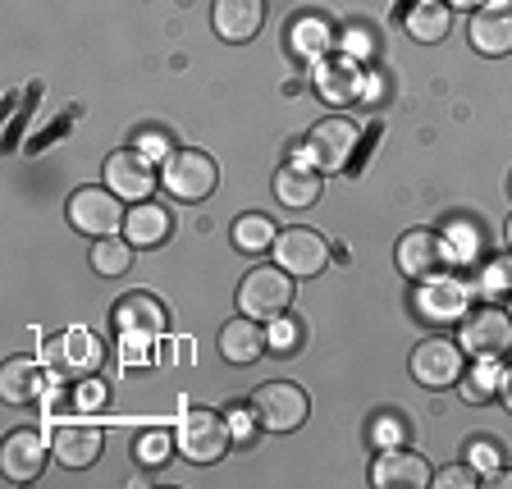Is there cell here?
Returning a JSON list of instances; mask_svg holds the SVG:
<instances>
[{
  "mask_svg": "<svg viewBox=\"0 0 512 489\" xmlns=\"http://www.w3.org/2000/svg\"><path fill=\"white\" fill-rule=\"evenodd\" d=\"M480 288L494 293V298H512V256H499L480 270Z\"/></svg>",
  "mask_w": 512,
  "mask_h": 489,
  "instance_id": "obj_32",
  "label": "cell"
},
{
  "mask_svg": "<svg viewBox=\"0 0 512 489\" xmlns=\"http://www.w3.org/2000/svg\"><path fill=\"white\" fill-rule=\"evenodd\" d=\"M490 485H494V489H512V471H494Z\"/></svg>",
  "mask_w": 512,
  "mask_h": 489,
  "instance_id": "obj_39",
  "label": "cell"
},
{
  "mask_svg": "<svg viewBox=\"0 0 512 489\" xmlns=\"http://www.w3.org/2000/svg\"><path fill=\"white\" fill-rule=\"evenodd\" d=\"M96 403H101V384L83 380V389H78V407H96Z\"/></svg>",
  "mask_w": 512,
  "mask_h": 489,
  "instance_id": "obj_36",
  "label": "cell"
},
{
  "mask_svg": "<svg viewBox=\"0 0 512 489\" xmlns=\"http://www.w3.org/2000/svg\"><path fill=\"white\" fill-rule=\"evenodd\" d=\"M467 467L476 471V476H494V471H503V444L494 435H471Z\"/></svg>",
  "mask_w": 512,
  "mask_h": 489,
  "instance_id": "obj_30",
  "label": "cell"
},
{
  "mask_svg": "<svg viewBox=\"0 0 512 489\" xmlns=\"http://www.w3.org/2000/svg\"><path fill=\"white\" fill-rule=\"evenodd\" d=\"M293 275L284 266H256L243 275L238 284V311L252 320H279L288 307H293Z\"/></svg>",
  "mask_w": 512,
  "mask_h": 489,
  "instance_id": "obj_5",
  "label": "cell"
},
{
  "mask_svg": "<svg viewBox=\"0 0 512 489\" xmlns=\"http://www.w3.org/2000/svg\"><path fill=\"white\" fill-rule=\"evenodd\" d=\"M133 266V243L128 238H96V247H92V270L96 275H106V279H115V275H124V270Z\"/></svg>",
  "mask_w": 512,
  "mask_h": 489,
  "instance_id": "obj_27",
  "label": "cell"
},
{
  "mask_svg": "<svg viewBox=\"0 0 512 489\" xmlns=\"http://www.w3.org/2000/svg\"><path fill=\"white\" fill-rule=\"evenodd\" d=\"M46 380H51V371H46V362H32V357H10L5 362V371H0V394H5V403H37V398L46 394Z\"/></svg>",
  "mask_w": 512,
  "mask_h": 489,
  "instance_id": "obj_20",
  "label": "cell"
},
{
  "mask_svg": "<svg viewBox=\"0 0 512 489\" xmlns=\"http://www.w3.org/2000/svg\"><path fill=\"white\" fill-rule=\"evenodd\" d=\"M499 366H494V357H476V366H471V375L462 371V394H467V403H485V394L490 389H499Z\"/></svg>",
  "mask_w": 512,
  "mask_h": 489,
  "instance_id": "obj_29",
  "label": "cell"
},
{
  "mask_svg": "<svg viewBox=\"0 0 512 489\" xmlns=\"http://www.w3.org/2000/svg\"><path fill=\"white\" fill-rule=\"evenodd\" d=\"M174 439H179V453L192 467H211V462H220L224 453H229V444H234L229 421H224L215 407H188L179 430H174Z\"/></svg>",
  "mask_w": 512,
  "mask_h": 489,
  "instance_id": "obj_4",
  "label": "cell"
},
{
  "mask_svg": "<svg viewBox=\"0 0 512 489\" xmlns=\"http://www.w3.org/2000/svg\"><path fill=\"white\" fill-rule=\"evenodd\" d=\"M247 412H252L256 430H266V435H293V430L307 421L311 398H307V389L293 380H266L261 389H252Z\"/></svg>",
  "mask_w": 512,
  "mask_h": 489,
  "instance_id": "obj_1",
  "label": "cell"
},
{
  "mask_svg": "<svg viewBox=\"0 0 512 489\" xmlns=\"http://www.w3.org/2000/svg\"><path fill=\"white\" fill-rule=\"evenodd\" d=\"M462 307H467V288L458 279H426V288H421V316L426 320H453L462 316Z\"/></svg>",
  "mask_w": 512,
  "mask_h": 489,
  "instance_id": "obj_23",
  "label": "cell"
},
{
  "mask_svg": "<svg viewBox=\"0 0 512 489\" xmlns=\"http://www.w3.org/2000/svg\"><path fill=\"white\" fill-rule=\"evenodd\" d=\"M462 352L471 357H503L512 348V316L499 307H480L462 316V330H458Z\"/></svg>",
  "mask_w": 512,
  "mask_h": 489,
  "instance_id": "obj_13",
  "label": "cell"
},
{
  "mask_svg": "<svg viewBox=\"0 0 512 489\" xmlns=\"http://www.w3.org/2000/svg\"><path fill=\"white\" fill-rule=\"evenodd\" d=\"M288 37H293V51L298 55H325L330 51V28H325V23L320 19H302V23H293V28H288Z\"/></svg>",
  "mask_w": 512,
  "mask_h": 489,
  "instance_id": "obj_31",
  "label": "cell"
},
{
  "mask_svg": "<svg viewBox=\"0 0 512 489\" xmlns=\"http://www.w3.org/2000/svg\"><path fill=\"white\" fill-rule=\"evenodd\" d=\"M69 224L78 234H92V238H110L115 229H124V197L115 188H78L64 206Z\"/></svg>",
  "mask_w": 512,
  "mask_h": 489,
  "instance_id": "obj_6",
  "label": "cell"
},
{
  "mask_svg": "<svg viewBox=\"0 0 512 489\" xmlns=\"http://www.w3.org/2000/svg\"><path fill=\"white\" fill-rule=\"evenodd\" d=\"M407 23V37H416V42H444L448 37V5L444 0H412L403 14Z\"/></svg>",
  "mask_w": 512,
  "mask_h": 489,
  "instance_id": "obj_24",
  "label": "cell"
},
{
  "mask_svg": "<svg viewBox=\"0 0 512 489\" xmlns=\"http://www.w3.org/2000/svg\"><path fill=\"white\" fill-rule=\"evenodd\" d=\"M508 247H512V220H508Z\"/></svg>",
  "mask_w": 512,
  "mask_h": 489,
  "instance_id": "obj_41",
  "label": "cell"
},
{
  "mask_svg": "<svg viewBox=\"0 0 512 489\" xmlns=\"http://www.w3.org/2000/svg\"><path fill=\"white\" fill-rule=\"evenodd\" d=\"M261 352H270V330H266V320H252L238 311L234 320H224V330H220V357L229 366H252L261 362Z\"/></svg>",
  "mask_w": 512,
  "mask_h": 489,
  "instance_id": "obj_17",
  "label": "cell"
},
{
  "mask_svg": "<svg viewBox=\"0 0 512 489\" xmlns=\"http://www.w3.org/2000/svg\"><path fill=\"white\" fill-rule=\"evenodd\" d=\"M42 362H46V371H51V380L83 384L101 371L106 348H101V339H96L92 330H60L42 343Z\"/></svg>",
  "mask_w": 512,
  "mask_h": 489,
  "instance_id": "obj_2",
  "label": "cell"
},
{
  "mask_svg": "<svg viewBox=\"0 0 512 489\" xmlns=\"http://www.w3.org/2000/svg\"><path fill=\"white\" fill-rule=\"evenodd\" d=\"M480 485V476L471 467H444L435 476V489H476Z\"/></svg>",
  "mask_w": 512,
  "mask_h": 489,
  "instance_id": "obj_33",
  "label": "cell"
},
{
  "mask_svg": "<svg viewBox=\"0 0 512 489\" xmlns=\"http://www.w3.org/2000/svg\"><path fill=\"white\" fill-rule=\"evenodd\" d=\"M302 325H293V320H275V325H270V348H279V352H288L293 348V343L302 339Z\"/></svg>",
  "mask_w": 512,
  "mask_h": 489,
  "instance_id": "obj_34",
  "label": "cell"
},
{
  "mask_svg": "<svg viewBox=\"0 0 512 489\" xmlns=\"http://www.w3.org/2000/svg\"><path fill=\"white\" fill-rule=\"evenodd\" d=\"M106 188H115L124 202H151V188H160L156 160H147L142 151H115L106 156Z\"/></svg>",
  "mask_w": 512,
  "mask_h": 489,
  "instance_id": "obj_14",
  "label": "cell"
},
{
  "mask_svg": "<svg viewBox=\"0 0 512 489\" xmlns=\"http://www.w3.org/2000/svg\"><path fill=\"white\" fill-rule=\"evenodd\" d=\"M133 151H142L147 160H160L165 156V133H138V138H133Z\"/></svg>",
  "mask_w": 512,
  "mask_h": 489,
  "instance_id": "obj_35",
  "label": "cell"
},
{
  "mask_svg": "<svg viewBox=\"0 0 512 489\" xmlns=\"http://www.w3.org/2000/svg\"><path fill=\"white\" fill-rule=\"evenodd\" d=\"M320 192H325L320 174L307 170L302 160H293V165H284V170L275 174V197H279V206H288V211H311V206L320 202Z\"/></svg>",
  "mask_w": 512,
  "mask_h": 489,
  "instance_id": "obj_22",
  "label": "cell"
},
{
  "mask_svg": "<svg viewBox=\"0 0 512 489\" xmlns=\"http://www.w3.org/2000/svg\"><path fill=\"white\" fill-rule=\"evenodd\" d=\"M270 252H275V266H284L293 279H316V275H325V266H330V243H325V234L307 229V224L284 229Z\"/></svg>",
  "mask_w": 512,
  "mask_h": 489,
  "instance_id": "obj_10",
  "label": "cell"
},
{
  "mask_svg": "<svg viewBox=\"0 0 512 489\" xmlns=\"http://www.w3.org/2000/svg\"><path fill=\"white\" fill-rule=\"evenodd\" d=\"M51 448H55V462H60V467L83 471V467H92V462L101 458L106 439H101V430L96 426H60L51 435Z\"/></svg>",
  "mask_w": 512,
  "mask_h": 489,
  "instance_id": "obj_19",
  "label": "cell"
},
{
  "mask_svg": "<svg viewBox=\"0 0 512 489\" xmlns=\"http://www.w3.org/2000/svg\"><path fill=\"white\" fill-rule=\"evenodd\" d=\"M508 316H512V298H508Z\"/></svg>",
  "mask_w": 512,
  "mask_h": 489,
  "instance_id": "obj_42",
  "label": "cell"
},
{
  "mask_svg": "<svg viewBox=\"0 0 512 489\" xmlns=\"http://www.w3.org/2000/svg\"><path fill=\"white\" fill-rule=\"evenodd\" d=\"M394 261L403 270V279H416V284H426V279L444 275L448 261H453V243L439 238L435 229H407L394 247Z\"/></svg>",
  "mask_w": 512,
  "mask_h": 489,
  "instance_id": "obj_9",
  "label": "cell"
},
{
  "mask_svg": "<svg viewBox=\"0 0 512 489\" xmlns=\"http://www.w3.org/2000/svg\"><path fill=\"white\" fill-rule=\"evenodd\" d=\"M462 371H467V357H462V343L444 339V334H435V339H421L412 348V380L421 384V389H453V384L462 380Z\"/></svg>",
  "mask_w": 512,
  "mask_h": 489,
  "instance_id": "obj_7",
  "label": "cell"
},
{
  "mask_svg": "<svg viewBox=\"0 0 512 489\" xmlns=\"http://www.w3.org/2000/svg\"><path fill=\"white\" fill-rule=\"evenodd\" d=\"M174 352H179L183 362H192V339H179V343H174Z\"/></svg>",
  "mask_w": 512,
  "mask_h": 489,
  "instance_id": "obj_40",
  "label": "cell"
},
{
  "mask_svg": "<svg viewBox=\"0 0 512 489\" xmlns=\"http://www.w3.org/2000/svg\"><path fill=\"white\" fill-rule=\"evenodd\" d=\"M448 10H480V5H485V0H444Z\"/></svg>",
  "mask_w": 512,
  "mask_h": 489,
  "instance_id": "obj_38",
  "label": "cell"
},
{
  "mask_svg": "<svg viewBox=\"0 0 512 489\" xmlns=\"http://www.w3.org/2000/svg\"><path fill=\"white\" fill-rule=\"evenodd\" d=\"M275 238H279L275 220H270V215H261V211L238 215V220H234V247H238V252L261 256V252H270V247H275Z\"/></svg>",
  "mask_w": 512,
  "mask_h": 489,
  "instance_id": "obj_26",
  "label": "cell"
},
{
  "mask_svg": "<svg viewBox=\"0 0 512 489\" xmlns=\"http://www.w3.org/2000/svg\"><path fill=\"white\" fill-rule=\"evenodd\" d=\"M51 458L55 448L42 430H14V435H5V448H0V471H5L10 485H28V480L42 476Z\"/></svg>",
  "mask_w": 512,
  "mask_h": 489,
  "instance_id": "obj_12",
  "label": "cell"
},
{
  "mask_svg": "<svg viewBox=\"0 0 512 489\" xmlns=\"http://www.w3.org/2000/svg\"><path fill=\"white\" fill-rule=\"evenodd\" d=\"M174 453H179V439H174L170 430H142V435L133 439V458H138V467H165Z\"/></svg>",
  "mask_w": 512,
  "mask_h": 489,
  "instance_id": "obj_28",
  "label": "cell"
},
{
  "mask_svg": "<svg viewBox=\"0 0 512 489\" xmlns=\"http://www.w3.org/2000/svg\"><path fill=\"white\" fill-rule=\"evenodd\" d=\"M357 142H362V128L352 124L348 115H325L316 128L307 133V160L316 165V170L325 174H339L343 165L352 160V151H357Z\"/></svg>",
  "mask_w": 512,
  "mask_h": 489,
  "instance_id": "obj_8",
  "label": "cell"
},
{
  "mask_svg": "<svg viewBox=\"0 0 512 489\" xmlns=\"http://www.w3.org/2000/svg\"><path fill=\"white\" fill-rule=\"evenodd\" d=\"M220 183V165L206 156L202 147H179L165 156V170H160V188L170 192L174 202H206Z\"/></svg>",
  "mask_w": 512,
  "mask_h": 489,
  "instance_id": "obj_3",
  "label": "cell"
},
{
  "mask_svg": "<svg viewBox=\"0 0 512 489\" xmlns=\"http://www.w3.org/2000/svg\"><path fill=\"white\" fill-rule=\"evenodd\" d=\"M316 92L325 96V101H334V106H348V101L362 96V74H357L348 60H334L316 74Z\"/></svg>",
  "mask_w": 512,
  "mask_h": 489,
  "instance_id": "obj_25",
  "label": "cell"
},
{
  "mask_svg": "<svg viewBox=\"0 0 512 489\" xmlns=\"http://www.w3.org/2000/svg\"><path fill=\"white\" fill-rule=\"evenodd\" d=\"M211 23L224 42H252L266 23V0H215Z\"/></svg>",
  "mask_w": 512,
  "mask_h": 489,
  "instance_id": "obj_18",
  "label": "cell"
},
{
  "mask_svg": "<svg viewBox=\"0 0 512 489\" xmlns=\"http://www.w3.org/2000/svg\"><path fill=\"white\" fill-rule=\"evenodd\" d=\"M110 325H115L119 339H160V334L170 330V311L156 293L138 288V293H124L110 311Z\"/></svg>",
  "mask_w": 512,
  "mask_h": 489,
  "instance_id": "obj_11",
  "label": "cell"
},
{
  "mask_svg": "<svg viewBox=\"0 0 512 489\" xmlns=\"http://www.w3.org/2000/svg\"><path fill=\"white\" fill-rule=\"evenodd\" d=\"M499 398H503V407L512 412V366H503V375H499Z\"/></svg>",
  "mask_w": 512,
  "mask_h": 489,
  "instance_id": "obj_37",
  "label": "cell"
},
{
  "mask_svg": "<svg viewBox=\"0 0 512 489\" xmlns=\"http://www.w3.org/2000/svg\"><path fill=\"white\" fill-rule=\"evenodd\" d=\"M174 234V215L156 202H133V211L124 215V238L133 247H160Z\"/></svg>",
  "mask_w": 512,
  "mask_h": 489,
  "instance_id": "obj_21",
  "label": "cell"
},
{
  "mask_svg": "<svg viewBox=\"0 0 512 489\" xmlns=\"http://www.w3.org/2000/svg\"><path fill=\"white\" fill-rule=\"evenodd\" d=\"M467 37L480 55H512V0H485L480 10H471Z\"/></svg>",
  "mask_w": 512,
  "mask_h": 489,
  "instance_id": "obj_15",
  "label": "cell"
},
{
  "mask_svg": "<svg viewBox=\"0 0 512 489\" xmlns=\"http://www.w3.org/2000/svg\"><path fill=\"white\" fill-rule=\"evenodd\" d=\"M371 485L375 489H426L435 485V471L421 453H407L403 444L398 448H384L380 458L371 462Z\"/></svg>",
  "mask_w": 512,
  "mask_h": 489,
  "instance_id": "obj_16",
  "label": "cell"
}]
</instances>
